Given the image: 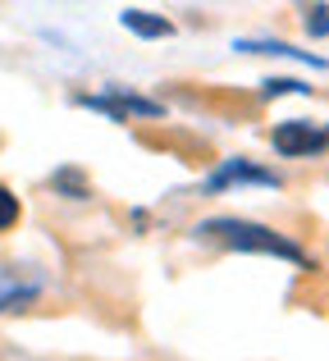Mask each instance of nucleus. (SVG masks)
<instances>
[{
    "instance_id": "nucleus-9",
    "label": "nucleus",
    "mask_w": 329,
    "mask_h": 361,
    "mask_svg": "<svg viewBox=\"0 0 329 361\" xmlns=\"http://www.w3.org/2000/svg\"><path fill=\"white\" fill-rule=\"evenodd\" d=\"M306 32H311V37H329V5H311V9H306Z\"/></svg>"
},
{
    "instance_id": "nucleus-10",
    "label": "nucleus",
    "mask_w": 329,
    "mask_h": 361,
    "mask_svg": "<svg viewBox=\"0 0 329 361\" xmlns=\"http://www.w3.org/2000/svg\"><path fill=\"white\" fill-rule=\"evenodd\" d=\"M14 220H18V197L9 192L5 183H0V229H9Z\"/></svg>"
},
{
    "instance_id": "nucleus-8",
    "label": "nucleus",
    "mask_w": 329,
    "mask_h": 361,
    "mask_svg": "<svg viewBox=\"0 0 329 361\" xmlns=\"http://www.w3.org/2000/svg\"><path fill=\"white\" fill-rule=\"evenodd\" d=\"M306 92H311V87H306L302 78H270L261 97H306Z\"/></svg>"
},
{
    "instance_id": "nucleus-5",
    "label": "nucleus",
    "mask_w": 329,
    "mask_h": 361,
    "mask_svg": "<svg viewBox=\"0 0 329 361\" xmlns=\"http://www.w3.org/2000/svg\"><path fill=\"white\" fill-rule=\"evenodd\" d=\"M42 298V279H27V274L0 270V311H23Z\"/></svg>"
},
{
    "instance_id": "nucleus-6",
    "label": "nucleus",
    "mask_w": 329,
    "mask_h": 361,
    "mask_svg": "<svg viewBox=\"0 0 329 361\" xmlns=\"http://www.w3.org/2000/svg\"><path fill=\"white\" fill-rule=\"evenodd\" d=\"M238 51H247V55H284V60H302V64H311V69H325L321 55L297 51V46H288V42H238Z\"/></svg>"
},
{
    "instance_id": "nucleus-2",
    "label": "nucleus",
    "mask_w": 329,
    "mask_h": 361,
    "mask_svg": "<svg viewBox=\"0 0 329 361\" xmlns=\"http://www.w3.org/2000/svg\"><path fill=\"white\" fill-rule=\"evenodd\" d=\"M270 142H275V151L288 156V160L321 156V151H329V123H321V119H284L275 133H270Z\"/></svg>"
},
{
    "instance_id": "nucleus-1",
    "label": "nucleus",
    "mask_w": 329,
    "mask_h": 361,
    "mask_svg": "<svg viewBox=\"0 0 329 361\" xmlns=\"http://www.w3.org/2000/svg\"><path fill=\"white\" fill-rule=\"evenodd\" d=\"M197 243H215V247H229V252H261V256H275V261L288 265H306V252L297 243H288L284 233L266 229L256 220H238V215H215V220H201L192 229Z\"/></svg>"
},
{
    "instance_id": "nucleus-7",
    "label": "nucleus",
    "mask_w": 329,
    "mask_h": 361,
    "mask_svg": "<svg viewBox=\"0 0 329 361\" xmlns=\"http://www.w3.org/2000/svg\"><path fill=\"white\" fill-rule=\"evenodd\" d=\"M119 23H124L128 32H137V37H169V32H174V23H169V18L147 14V9H124V14H119Z\"/></svg>"
},
{
    "instance_id": "nucleus-4",
    "label": "nucleus",
    "mask_w": 329,
    "mask_h": 361,
    "mask_svg": "<svg viewBox=\"0 0 329 361\" xmlns=\"http://www.w3.org/2000/svg\"><path fill=\"white\" fill-rule=\"evenodd\" d=\"M229 188H279V174L252 165V160H242V156H233V160H224L220 169L206 174V192H229Z\"/></svg>"
},
{
    "instance_id": "nucleus-3",
    "label": "nucleus",
    "mask_w": 329,
    "mask_h": 361,
    "mask_svg": "<svg viewBox=\"0 0 329 361\" xmlns=\"http://www.w3.org/2000/svg\"><path fill=\"white\" fill-rule=\"evenodd\" d=\"M78 106H87V110H101V115H110L115 123H124V119H161L165 115V106L161 101H151V97H137L133 87H106L101 97H78Z\"/></svg>"
}]
</instances>
